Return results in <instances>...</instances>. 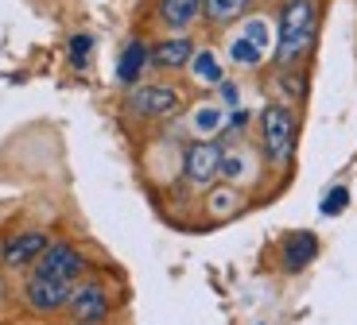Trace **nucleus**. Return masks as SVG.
I'll use <instances>...</instances> for the list:
<instances>
[{
    "label": "nucleus",
    "mask_w": 357,
    "mask_h": 325,
    "mask_svg": "<svg viewBox=\"0 0 357 325\" xmlns=\"http://www.w3.org/2000/svg\"><path fill=\"white\" fill-rule=\"evenodd\" d=\"M319 43V4L314 0H284L276 12V39H272V66L295 70L311 58Z\"/></svg>",
    "instance_id": "obj_1"
},
{
    "label": "nucleus",
    "mask_w": 357,
    "mask_h": 325,
    "mask_svg": "<svg viewBox=\"0 0 357 325\" xmlns=\"http://www.w3.org/2000/svg\"><path fill=\"white\" fill-rule=\"evenodd\" d=\"M295 140H299V116L284 101H268L260 109V155L268 167L284 171L295 155Z\"/></svg>",
    "instance_id": "obj_2"
},
{
    "label": "nucleus",
    "mask_w": 357,
    "mask_h": 325,
    "mask_svg": "<svg viewBox=\"0 0 357 325\" xmlns=\"http://www.w3.org/2000/svg\"><path fill=\"white\" fill-rule=\"evenodd\" d=\"M125 109L140 120H171V116L183 113V93L167 81H140V86L128 89Z\"/></svg>",
    "instance_id": "obj_3"
},
{
    "label": "nucleus",
    "mask_w": 357,
    "mask_h": 325,
    "mask_svg": "<svg viewBox=\"0 0 357 325\" xmlns=\"http://www.w3.org/2000/svg\"><path fill=\"white\" fill-rule=\"evenodd\" d=\"M66 314H70V325H109V317H113V294H109V287L101 279H89L86 275L82 283H74Z\"/></svg>",
    "instance_id": "obj_4"
},
{
    "label": "nucleus",
    "mask_w": 357,
    "mask_h": 325,
    "mask_svg": "<svg viewBox=\"0 0 357 325\" xmlns=\"http://www.w3.org/2000/svg\"><path fill=\"white\" fill-rule=\"evenodd\" d=\"M89 271V260L86 252H82L78 244H70V240H51V248H47L43 255H39V264L31 267V275H43V279H59V283H82Z\"/></svg>",
    "instance_id": "obj_5"
},
{
    "label": "nucleus",
    "mask_w": 357,
    "mask_h": 325,
    "mask_svg": "<svg viewBox=\"0 0 357 325\" xmlns=\"http://www.w3.org/2000/svg\"><path fill=\"white\" fill-rule=\"evenodd\" d=\"M222 151L225 143L218 140H190L183 148V182L195 186V190H210L218 182V171H222Z\"/></svg>",
    "instance_id": "obj_6"
},
{
    "label": "nucleus",
    "mask_w": 357,
    "mask_h": 325,
    "mask_svg": "<svg viewBox=\"0 0 357 325\" xmlns=\"http://www.w3.org/2000/svg\"><path fill=\"white\" fill-rule=\"evenodd\" d=\"M70 283H59V279H43V275H31L20 283V302L24 310H31L36 317H54L70 306Z\"/></svg>",
    "instance_id": "obj_7"
},
{
    "label": "nucleus",
    "mask_w": 357,
    "mask_h": 325,
    "mask_svg": "<svg viewBox=\"0 0 357 325\" xmlns=\"http://www.w3.org/2000/svg\"><path fill=\"white\" fill-rule=\"evenodd\" d=\"M47 248H51V237H47L43 229L8 232L4 244H0V267H4V271H31Z\"/></svg>",
    "instance_id": "obj_8"
},
{
    "label": "nucleus",
    "mask_w": 357,
    "mask_h": 325,
    "mask_svg": "<svg viewBox=\"0 0 357 325\" xmlns=\"http://www.w3.org/2000/svg\"><path fill=\"white\" fill-rule=\"evenodd\" d=\"M314 255H319V237L307 229H295L280 240V267L287 275H299L314 264Z\"/></svg>",
    "instance_id": "obj_9"
},
{
    "label": "nucleus",
    "mask_w": 357,
    "mask_h": 325,
    "mask_svg": "<svg viewBox=\"0 0 357 325\" xmlns=\"http://www.w3.org/2000/svg\"><path fill=\"white\" fill-rule=\"evenodd\" d=\"M206 0H160L155 4V19L167 35H190V27L202 19Z\"/></svg>",
    "instance_id": "obj_10"
},
{
    "label": "nucleus",
    "mask_w": 357,
    "mask_h": 325,
    "mask_svg": "<svg viewBox=\"0 0 357 325\" xmlns=\"http://www.w3.org/2000/svg\"><path fill=\"white\" fill-rule=\"evenodd\" d=\"M198 43L190 35H163L152 43V66L155 70H187Z\"/></svg>",
    "instance_id": "obj_11"
},
{
    "label": "nucleus",
    "mask_w": 357,
    "mask_h": 325,
    "mask_svg": "<svg viewBox=\"0 0 357 325\" xmlns=\"http://www.w3.org/2000/svg\"><path fill=\"white\" fill-rule=\"evenodd\" d=\"M152 66V43H144V39H128L125 51H121V58H116V81L121 86H140L144 70Z\"/></svg>",
    "instance_id": "obj_12"
},
{
    "label": "nucleus",
    "mask_w": 357,
    "mask_h": 325,
    "mask_svg": "<svg viewBox=\"0 0 357 325\" xmlns=\"http://www.w3.org/2000/svg\"><path fill=\"white\" fill-rule=\"evenodd\" d=\"M241 190L237 186H229V182H222V186H210V193H206V213L214 221H229L233 213H241Z\"/></svg>",
    "instance_id": "obj_13"
},
{
    "label": "nucleus",
    "mask_w": 357,
    "mask_h": 325,
    "mask_svg": "<svg viewBox=\"0 0 357 325\" xmlns=\"http://www.w3.org/2000/svg\"><path fill=\"white\" fill-rule=\"evenodd\" d=\"M252 8V0H206L202 4V19L214 27H229L237 19H245V12Z\"/></svg>",
    "instance_id": "obj_14"
},
{
    "label": "nucleus",
    "mask_w": 357,
    "mask_h": 325,
    "mask_svg": "<svg viewBox=\"0 0 357 325\" xmlns=\"http://www.w3.org/2000/svg\"><path fill=\"white\" fill-rule=\"evenodd\" d=\"M190 74H195V81H202V86H222L225 81V70H222V58H218L210 47H198L195 58H190Z\"/></svg>",
    "instance_id": "obj_15"
},
{
    "label": "nucleus",
    "mask_w": 357,
    "mask_h": 325,
    "mask_svg": "<svg viewBox=\"0 0 357 325\" xmlns=\"http://www.w3.org/2000/svg\"><path fill=\"white\" fill-rule=\"evenodd\" d=\"M249 171H252L249 151H241V148H225L222 151V171H218V178H222V182L237 186L241 178H249Z\"/></svg>",
    "instance_id": "obj_16"
},
{
    "label": "nucleus",
    "mask_w": 357,
    "mask_h": 325,
    "mask_svg": "<svg viewBox=\"0 0 357 325\" xmlns=\"http://www.w3.org/2000/svg\"><path fill=\"white\" fill-rule=\"evenodd\" d=\"M222 128H225V109L222 105H198V113H195L198 140H214Z\"/></svg>",
    "instance_id": "obj_17"
},
{
    "label": "nucleus",
    "mask_w": 357,
    "mask_h": 325,
    "mask_svg": "<svg viewBox=\"0 0 357 325\" xmlns=\"http://www.w3.org/2000/svg\"><path fill=\"white\" fill-rule=\"evenodd\" d=\"M264 58H268V51H264V47H257L249 35H237L229 43V62H237V66H249V70H252V66H260Z\"/></svg>",
    "instance_id": "obj_18"
},
{
    "label": "nucleus",
    "mask_w": 357,
    "mask_h": 325,
    "mask_svg": "<svg viewBox=\"0 0 357 325\" xmlns=\"http://www.w3.org/2000/svg\"><path fill=\"white\" fill-rule=\"evenodd\" d=\"M66 58H70L74 70H86L89 58H93V35H86V31H78V35L70 39V47H66Z\"/></svg>",
    "instance_id": "obj_19"
},
{
    "label": "nucleus",
    "mask_w": 357,
    "mask_h": 325,
    "mask_svg": "<svg viewBox=\"0 0 357 325\" xmlns=\"http://www.w3.org/2000/svg\"><path fill=\"white\" fill-rule=\"evenodd\" d=\"M349 205V190L346 186H334V190H326V198L319 202V213L322 217H338V213H346Z\"/></svg>",
    "instance_id": "obj_20"
},
{
    "label": "nucleus",
    "mask_w": 357,
    "mask_h": 325,
    "mask_svg": "<svg viewBox=\"0 0 357 325\" xmlns=\"http://www.w3.org/2000/svg\"><path fill=\"white\" fill-rule=\"evenodd\" d=\"M280 86H284L295 101H303L307 97V74L299 70V66H295V70H280Z\"/></svg>",
    "instance_id": "obj_21"
},
{
    "label": "nucleus",
    "mask_w": 357,
    "mask_h": 325,
    "mask_svg": "<svg viewBox=\"0 0 357 325\" xmlns=\"http://www.w3.org/2000/svg\"><path fill=\"white\" fill-rule=\"evenodd\" d=\"M218 93H222L225 109H241V105H237V97H241V93H237V86H233V81H222V86H218Z\"/></svg>",
    "instance_id": "obj_22"
},
{
    "label": "nucleus",
    "mask_w": 357,
    "mask_h": 325,
    "mask_svg": "<svg viewBox=\"0 0 357 325\" xmlns=\"http://www.w3.org/2000/svg\"><path fill=\"white\" fill-rule=\"evenodd\" d=\"M314 4H319V0H314Z\"/></svg>",
    "instance_id": "obj_23"
}]
</instances>
